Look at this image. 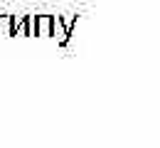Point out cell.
Wrapping results in <instances>:
<instances>
[]
</instances>
